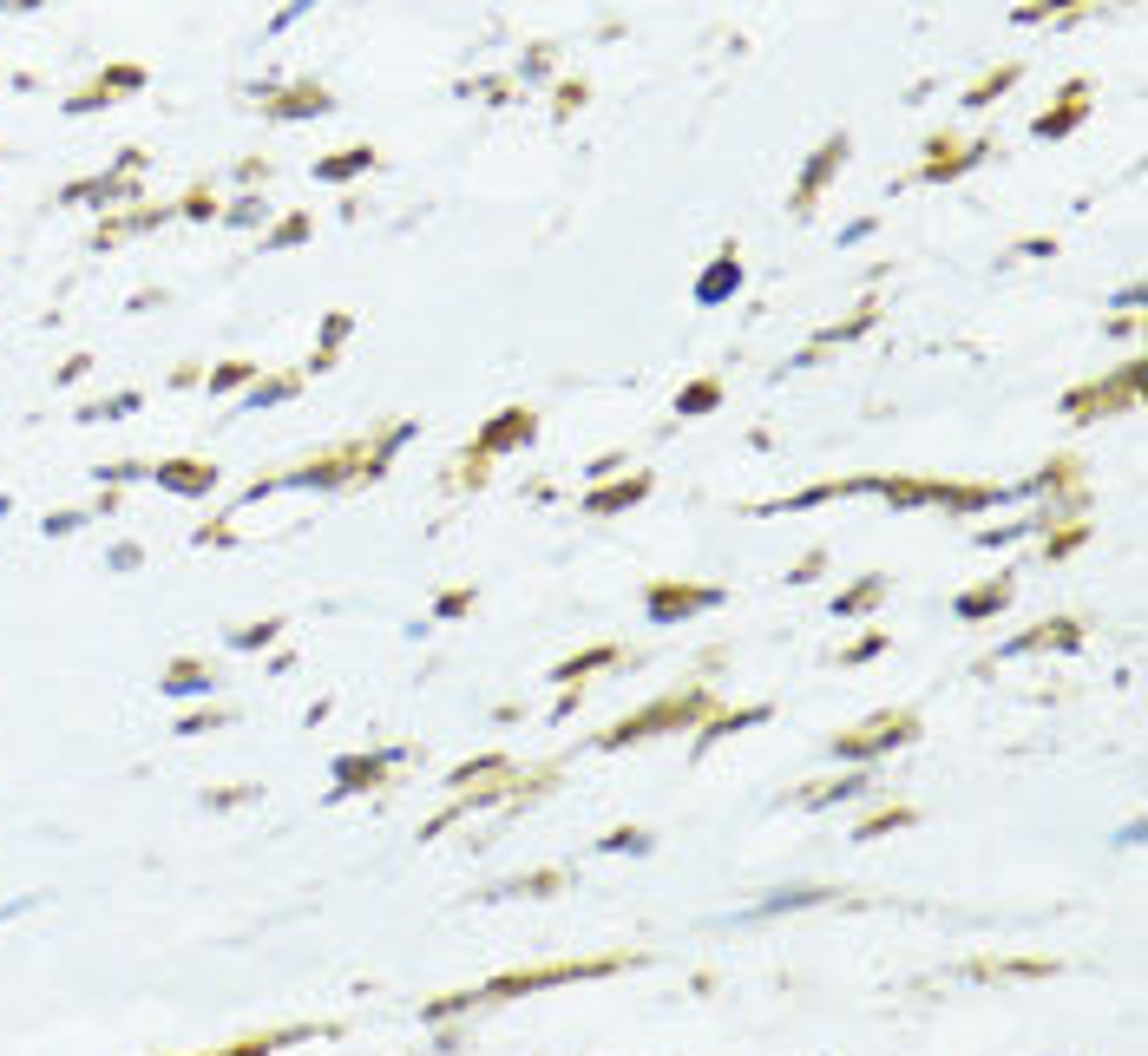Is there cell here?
I'll use <instances>...</instances> for the list:
<instances>
[{"label":"cell","instance_id":"1","mask_svg":"<svg viewBox=\"0 0 1148 1056\" xmlns=\"http://www.w3.org/2000/svg\"><path fill=\"white\" fill-rule=\"evenodd\" d=\"M905 735H913V715H880V723H867V729L840 735V755H873V748H886V742H905Z\"/></svg>","mask_w":1148,"mask_h":1056},{"label":"cell","instance_id":"2","mask_svg":"<svg viewBox=\"0 0 1148 1056\" xmlns=\"http://www.w3.org/2000/svg\"><path fill=\"white\" fill-rule=\"evenodd\" d=\"M709 604V591H656V617H669V610H702Z\"/></svg>","mask_w":1148,"mask_h":1056}]
</instances>
